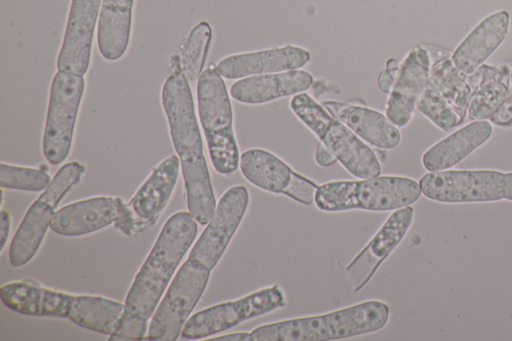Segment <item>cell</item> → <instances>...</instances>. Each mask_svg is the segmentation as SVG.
Masks as SVG:
<instances>
[{"mask_svg":"<svg viewBox=\"0 0 512 341\" xmlns=\"http://www.w3.org/2000/svg\"><path fill=\"white\" fill-rule=\"evenodd\" d=\"M186 211L170 216L139 269L124 303V311L109 341H140L177 266L197 235L198 225Z\"/></svg>","mask_w":512,"mask_h":341,"instance_id":"6da1fadb","label":"cell"},{"mask_svg":"<svg viewBox=\"0 0 512 341\" xmlns=\"http://www.w3.org/2000/svg\"><path fill=\"white\" fill-rule=\"evenodd\" d=\"M161 101L181 164L188 211L199 224L206 225L216 209V198L204 156L191 88L180 70L165 79Z\"/></svg>","mask_w":512,"mask_h":341,"instance_id":"7a4b0ae2","label":"cell"},{"mask_svg":"<svg viewBox=\"0 0 512 341\" xmlns=\"http://www.w3.org/2000/svg\"><path fill=\"white\" fill-rule=\"evenodd\" d=\"M4 305L30 316L67 318L80 327L111 335L121 320L124 304L99 295L70 294L29 280L14 281L0 288Z\"/></svg>","mask_w":512,"mask_h":341,"instance_id":"3957f363","label":"cell"},{"mask_svg":"<svg viewBox=\"0 0 512 341\" xmlns=\"http://www.w3.org/2000/svg\"><path fill=\"white\" fill-rule=\"evenodd\" d=\"M390 307L368 300L321 315L286 319L256 327L255 341H327L350 338L382 329Z\"/></svg>","mask_w":512,"mask_h":341,"instance_id":"277c9868","label":"cell"},{"mask_svg":"<svg viewBox=\"0 0 512 341\" xmlns=\"http://www.w3.org/2000/svg\"><path fill=\"white\" fill-rule=\"evenodd\" d=\"M419 182L395 175L360 180L329 181L318 186L314 203L324 212L348 210L391 211L415 203L421 196Z\"/></svg>","mask_w":512,"mask_h":341,"instance_id":"5b68a950","label":"cell"},{"mask_svg":"<svg viewBox=\"0 0 512 341\" xmlns=\"http://www.w3.org/2000/svg\"><path fill=\"white\" fill-rule=\"evenodd\" d=\"M290 108L351 175L360 179L380 175L375 151L310 95H294Z\"/></svg>","mask_w":512,"mask_h":341,"instance_id":"8992f818","label":"cell"},{"mask_svg":"<svg viewBox=\"0 0 512 341\" xmlns=\"http://www.w3.org/2000/svg\"><path fill=\"white\" fill-rule=\"evenodd\" d=\"M197 105L210 160L222 175L234 173L240 162L233 129V111L223 77L205 69L197 80Z\"/></svg>","mask_w":512,"mask_h":341,"instance_id":"52a82bcc","label":"cell"},{"mask_svg":"<svg viewBox=\"0 0 512 341\" xmlns=\"http://www.w3.org/2000/svg\"><path fill=\"white\" fill-rule=\"evenodd\" d=\"M85 167L72 161L60 167L49 186L31 204L23 217L9 248V262L21 267L32 260L50 227L61 199L81 180Z\"/></svg>","mask_w":512,"mask_h":341,"instance_id":"ba28073f","label":"cell"},{"mask_svg":"<svg viewBox=\"0 0 512 341\" xmlns=\"http://www.w3.org/2000/svg\"><path fill=\"white\" fill-rule=\"evenodd\" d=\"M210 272L189 258L182 264L150 319L149 340L174 341L178 338L205 291Z\"/></svg>","mask_w":512,"mask_h":341,"instance_id":"9c48e42d","label":"cell"},{"mask_svg":"<svg viewBox=\"0 0 512 341\" xmlns=\"http://www.w3.org/2000/svg\"><path fill=\"white\" fill-rule=\"evenodd\" d=\"M84 89L85 80L79 74L57 71L52 79L42 150L53 165L70 153Z\"/></svg>","mask_w":512,"mask_h":341,"instance_id":"30bf717a","label":"cell"},{"mask_svg":"<svg viewBox=\"0 0 512 341\" xmlns=\"http://www.w3.org/2000/svg\"><path fill=\"white\" fill-rule=\"evenodd\" d=\"M286 304L281 287L274 284L233 301L219 303L193 314L185 323L181 335L196 340L233 328L252 318L270 313Z\"/></svg>","mask_w":512,"mask_h":341,"instance_id":"8fae6325","label":"cell"},{"mask_svg":"<svg viewBox=\"0 0 512 341\" xmlns=\"http://www.w3.org/2000/svg\"><path fill=\"white\" fill-rule=\"evenodd\" d=\"M419 185L426 198L442 203L504 199V173L491 169L428 171Z\"/></svg>","mask_w":512,"mask_h":341,"instance_id":"7c38bea8","label":"cell"},{"mask_svg":"<svg viewBox=\"0 0 512 341\" xmlns=\"http://www.w3.org/2000/svg\"><path fill=\"white\" fill-rule=\"evenodd\" d=\"M180 160L171 155L160 162L133 197L126 211L114 223L126 236H134L151 228L168 204L176 186Z\"/></svg>","mask_w":512,"mask_h":341,"instance_id":"4fadbf2b","label":"cell"},{"mask_svg":"<svg viewBox=\"0 0 512 341\" xmlns=\"http://www.w3.org/2000/svg\"><path fill=\"white\" fill-rule=\"evenodd\" d=\"M249 199V192L243 185L227 189L188 258L212 270L240 226L247 212Z\"/></svg>","mask_w":512,"mask_h":341,"instance_id":"5bb4252c","label":"cell"},{"mask_svg":"<svg viewBox=\"0 0 512 341\" xmlns=\"http://www.w3.org/2000/svg\"><path fill=\"white\" fill-rule=\"evenodd\" d=\"M239 167L245 179L262 190L284 194L306 206L314 202L318 185L267 150L251 148L244 151Z\"/></svg>","mask_w":512,"mask_h":341,"instance_id":"9a60e30c","label":"cell"},{"mask_svg":"<svg viewBox=\"0 0 512 341\" xmlns=\"http://www.w3.org/2000/svg\"><path fill=\"white\" fill-rule=\"evenodd\" d=\"M414 218V209L406 206L394 210L364 248L346 266L348 283L360 291L374 276L383 261L400 244Z\"/></svg>","mask_w":512,"mask_h":341,"instance_id":"2e32d148","label":"cell"},{"mask_svg":"<svg viewBox=\"0 0 512 341\" xmlns=\"http://www.w3.org/2000/svg\"><path fill=\"white\" fill-rule=\"evenodd\" d=\"M433 61L430 50L419 45L400 62L385 108V115L398 128L410 122L416 104L429 83Z\"/></svg>","mask_w":512,"mask_h":341,"instance_id":"e0dca14e","label":"cell"},{"mask_svg":"<svg viewBox=\"0 0 512 341\" xmlns=\"http://www.w3.org/2000/svg\"><path fill=\"white\" fill-rule=\"evenodd\" d=\"M100 6L101 0H71L62 45L57 57L58 71L82 76L88 71Z\"/></svg>","mask_w":512,"mask_h":341,"instance_id":"ac0fdd59","label":"cell"},{"mask_svg":"<svg viewBox=\"0 0 512 341\" xmlns=\"http://www.w3.org/2000/svg\"><path fill=\"white\" fill-rule=\"evenodd\" d=\"M311 60V53L300 46L284 45L259 51L239 53L220 60L215 69L226 79L297 70Z\"/></svg>","mask_w":512,"mask_h":341,"instance_id":"d6986e66","label":"cell"},{"mask_svg":"<svg viewBox=\"0 0 512 341\" xmlns=\"http://www.w3.org/2000/svg\"><path fill=\"white\" fill-rule=\"evenodd\" d=\"M125 210L126 203L120 197H92L58 209L50 228L63 236L85 235L115 223Z\"/></svg>","mask_w":512,"mask_h":341,"instance_id":"ffe728a7","label":"cell"},{"mask_svg":"<svg viewBox=\"0 0 512 341\" xmlns=\"http://www.w3.org/2000/svg\"><path fill=\"white\" fill-rule=\"evenodd\" d=\"M312 84V75L297 69L242 78L231 85L230 94L240 103L257 105L302 93Z\"/></svg>","mask_w":512,"mask_h":341,"instance_id":"44dd1931","label":"cell"},{"mask_svg":"<svg viewBox=\"0 0 512 341\" xmlns=\"http://www.w3.org/2000/svg\"><path fill=\"white\" fill-rule=\"evenodd\" d=\"M322 105L368 144L383 150L398 146L400 131L386 115L365 106L338 101H325Z\"/></svg>","mask_w":512,"mask_h":341,"instance_id":"7402d4cb","label":"cell"},{"mask_svg":"<svg viewBox=\"0 0 512 341\" xmlns=\"http://www.w3.org/2000/svg\"><path fill=\"white\" fill-rule=\"evenodd\" d=\"M508 28L509 14L506 11L484 18L452 53L454 65L465 73L476 71L505 40Z\"/></svg>","mask_w":512,"mask_h":341,"instance_id":"603a6c76","label":"cell"},{"mask_svg":"<svg viewBox=\"0 0 512 341\" xmlns=\"http://www.w3.org/2000/svg\"><path fill=\"white\" fill-rule=\"evenodd\" d=\"M506 65L483 64L472 73L459 70L451 56L442 55L433 61L430 82L460 111L467 114L469 102L480 85L500 74Z\"/></svg>","mask_w":512,"mask_h":341,"instance_id":"cb8c5ba5","label":"cell"},{"mask_svg":"<svg viewBox=\"0 0 512 341\" xmlns=\"http://www.w3.org/2000/svg\"><path fill=\"white\" fill-rule=\"evenodd\" d=\"M492 133L488 120H473L427 149L422 164L429 172L447 170L488 141Z\"/></svg>","mask_w":512,"mask_h":341,"instance_id":"d4e9b609","label":"cell"},{"mask_svg":"<svg viewBox=\"0 0 512 341\" xmlns=\"http://www.w3.org/2000/svg\"><path fill=\"white\" fill-rule=\"evenodd\" d=\"M134 0H102L97 44L101 56L116 61L125 54L131 36Z\"/></svg>","mask_w":512,"mask_h":341,"instance_id":"484cf974","label":"cell"},{"mask_svg":"<svg viewBox=\"0 0 512 341\" xmlns=\"http://www.w3.org/2000/svg\"><path fill=\"white\" fill-rule=\"evenodd\" d=\"M510 67L483 82L471 98L467 110L471 120H488L511 91Z\"/></svg>","mask_w":512,"mask_h":341,"instance_id":"4316f807","label":"cell"},{"mask_svg":"<svg viewBox=\"0 0 512 341\" xmlns=\"http://www.w3.org/2000/svg\"><path fill=\"white\" fill-rule=\"evenodd\" d=\"M416 108L445 132L460 126L467 115L455 107L430 80L420 96Z\"/></svg>","mask_w":512,"mask_h":341,"instance_id":"83f0119b","label":"cell"},{"mask_svg":"<svg viewBox=\"0 0 512 341\" xmlns=\"http://www.w3.org/2000/svg\"><path fill=\"white\" fill-rule=\"evenodd\" d=\"M212 40V28L206 21L196 24L190 31L180 54V71L189 82H195L204 68Z\"/></svg>","mask_w":512,"mask_h":341,"instance_id":"f1b7e54d","label":"cell"},{"mask_svg":"<svg viewBox=\"0 0 512 341\" xmlns=\"http://www.w3.org/2000/svg\"><path fill=\"white\" fill-rule=\"evenodd\" d=\"M51 181L50 175L41 169L3 162L0 164V185L2 188L40 192L44 191Z\"/></svg>","mask_w":512,"mask_h":341,"instance_id":"f546056e","label":"cell"},{"mask_svg":"<svg viewBox=\"0 0 512 341\" xmlns=\"http://www.w3.org/2000/svg\"><path fill=\"white\" fill-rule=\"evenodd\" d=\"M400 66V61L395 58H390L386 62V67L383 69L377 78V84L379 89L383 93H390L393 84L395 82V78Z\"/></svg>","mask_w":512,"mask_h":341,"instance_id":"4dcf8cb0","label":"cell"},{"mask_svg":"<svg viewBox=\"0 0 512 341\" xmlns=\"http://www.w3.org/2000/svg\"><path fill=\"white\" fill-rule=\"evenodd\" d=\"M488 120L491 124L498 127L509 128L512 126V89L499 108Z\"/></svg>","mask_w":512,"mask_h":341,"instance_id":"1f68e13d","label":"cell"},{"mask_svg":"<svg viewBox=\"0 0 512 341\" xmlns=\"http://www.w3.org/2000/svg\"><path fill=\"white\" fill-rule=\"evenodd\" d=\"M314 158L321 167H329L337 162L336 157L321 143L315 149Z\"/></svg>","mask_w":512,"mask_h":341,"instance_id":"d6a6232c","label":"cell"},{"mask_svg":"<svg viewBox=\"0 0 512 341\" xmlns=\"http://www.w3.org/2000/svg\"><path fill=\"white\" fill-rule=\"evenodd\" d=\"M11 218L10 214L6 210H2L0 213V247L1 251L4 249L7 238L10 232Z\"/></svg>","mask_w":512,"mask_h":341,"instance_id":"836d02e7","label":"cell"},{"mask_svg":"<svg viewBox=\"0 0 512 341\" xmlns=\"http://www.w3.org/2000/svg\"><path fill=\"white\" fill-rule=\"evenodd\" d=\"M210 340H217V341H252L253 336L251 333L248 332H235L230 334H225L222 336L211 338Z\"/></svg>","mask_w":512,"mask_h":341,"instance_id":"e575fe53","label":"cell"},{"mask_svg":"<svg viewBox=\"0 0 512 341\" xmlns=\"http://www.w3.org/2000/svg\"><path fill=\"white\" fill-rule=\"evenodd\" d=\"M504 199L512 201V172L504 173Z\"/></svg>","mask_w":512,"mask_h":341,"instance_id":"d590c367","label":"cell"},{"mask_svg":"<svg viewBox=\"0 0 512 341\" xmlns=\"http://www.w3.org/2000/svg\"><path fill=\"white\" fill-rule=\"evenodd\" d=\"M510 83L512 85V69L510 70Z\"/></svg>","mask_w":512,"mask_h":341,"instance_id":"8d00e7d4","label":"cell"}]
</instances>
